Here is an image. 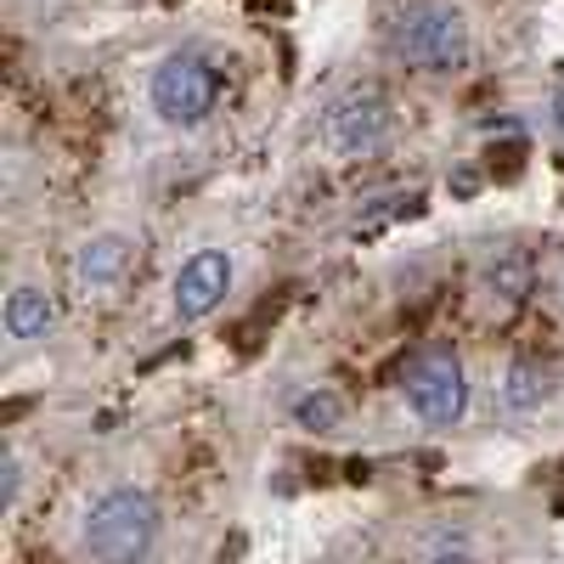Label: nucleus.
Here are the masks:
<instances>
[{
    "label": "nucleus",
    "instance_id": "1",
    "mask_svg": "<svg viewBox=\"0 0 564 564\" xmlns=\"http://www.w3.org/2000/svg\"><path fill=\"white\" fill-rule=\"evenodd\" d=\"M164 536V508L148 486H108L79 520V547L90 564H148Z\"/></svg>",
    "mask_w": 564,
    "mask_h": 564
},
{
    "label": "nucleus",
    "instance_id": "2",
    "mask_svg": "<svg viewBox=\"0 0 564 564\" xmlns=\"http://www.w3.org/2000/svg\"><path fill=\"white\" fill-rule=\"evenodd\" d=\"M390 52L417 74H463L475 57V29L452 0H412L390 23Z\"/></svg>",
    "mask_w": 564,
    "mask_h": 564
},
{
    "label": "nucleus",
    "instance_id": "3",
    "mask_svg": "<svg viewBox=\"0 0 564 564\" xmlns=\"http://www.w3.org/2000/svg\"><path fill=\"white\" fill-rule=\"evenodd\" d=\"M395 130V108L390 97L372 79L361 85H345L334 102H327L322 113V141H327V153L356 164V159H372V153H384V141Z\"/></svg>",
    "mask_w": 564,
    "mask_h": 564
},
{
    "label": "nucleus",
    "instance_id": "4",
    "mask_svg": "<svg viewBox=\"0 0 564 564\" xmlns=\"http://www.w3.org/2000/svg\"><path fill=\"white\" fill-rule=\"evenodd\" d=\"M148 97H153V113H159L164 124L193 130V124H204V119L215 113L220 79H215L209 57H198V52H170V57L153 68Z\"/></svg>",
    "mask_w": 564,
    "mask_h": 564
},
{
    "label": "nucleus",
    "instance_id": "5",
    "mask_svg": "<svg viewBox=\"0 0 564 564\" xmlns=\"http://www.w3.org/2000/svg\"><path fill=\"white\" fill-rule=\"evenodd\" d=\"M406 406L417 423L430 430H452V423L468 412V372L452 350H423L412 367H406Z\"/></svg>",
    "mask_w": 564,
    "mask_h": 564
},
{
    "label": "nucleus",
    "instance_id": "6",
    "mask_svg": "<svg viewBox=\"0 0 564 564\" xmlns=\"http://www.w3.org/2000/svg\"><path fill=\"white\" fill-rule=\"evenodd\" d=\"M231 294V254L226 249H198V254H186L175 282H170V311L181 327H193V322H209Z\"/></svg>",
    "mask_w": 564,
    "mask_h": 564
},
{
    "label": "nucleus",
    "instance_id": "7",
    "mask_svg": "<svg viewBox=\"0 0 564 564\" xmlns=\"http://www.w3.org/2000/svg\"><path fill=\"white\" fill-rule=\"evenodd\" d=\"M135 265V238L130 231H90L74 249V289L85 300H108Z\"/></svg>",
    "mask_w": 564,
    "mask_h": 564
},
{
    "label": "nucleus",
    "instance_id": "8",
    "mask_svg": "<svg viewBox=\"0 0 564 564\" xmlns=\"http://www.w3.org/2000/svg\"><path fill=\"white\" fill-rule=\"evenodd\" d=\"M480 289H486V300H491L497 311L525 305L531 289H536V260H531V249H520V243L491 249V254L480 260Z\"/></svg>",
    "mask_w": 564,
    "mask_h": 564
},
{
    "label": "nucleus",
    "instance_id": "9",
    "mask_svg": "<svg viewBox=\"0 0 564 564\" xmlns=\"http://www.w3.org/2000/svg\"><path fill=\"white\" fill-rule=\"evenodd\" d=\"M0 327H7L12 345H40L52 339L57 327V300L40 289V282H18V289L7 294V311H0Z\"/></svg>",
    "mask_w": 564,
    "mask_h": 564
},
{
    "label": "nucleus",
    "instance_id": "10",
    "mask_svg": "<svg viewBox=\"0 0 564 564\" xmlns=\"http://www.w3.org/2000/svg\"><path fill=\"white\" fill-rule=\"evenodd\" d=\"M289 417H294V430H305V435H339L350 423V401L334 384H311V390H300L289 401Z\"/></svg>",
    "mask_w": 564,
    "mask_h": 564
},
{
    "label": "nucleus",
    "instance_id": "11",
    "mask_svg": "<svg viewBox=\"0 0 564 564\" xmlns=\"http://www.w3.org/2000/svg\"><path fill=\"white\" fill-rule=\"evenodd\" d=\"M502 406L508 412H542L547 406V395H553V372L542 367V361H525V356H513L508 367H502Z\"/></svg>",
    "mask_w": 564,
    "mask_h": 564
},
{
    "label": "nucleus",
    "instance_id": "12",
    "mask_svg": "<svg viewBox=\"0 0 564 564\" xmlns=\"http://www.w3.org/2000/svg\"><path fill=\"white\" fill-rule=\"evenodd\" d=\"M423 564H480V553L468 542H435L430 553H423Z\"/></svg>",
    "mask_w": 564,
    "mask_h": 564
},
{
    "label": "nucleus",
    "instance_id": "13",
    "mask_svg": "<svg viewBox=\"0 0 564 564\" xmlns=\"http://www.w3.org/2000/svg\"><path fill=\"white\" fill-rule=\"evenodd\" d=\"M0 475H7V508H18L23 502V457L7 452V468H0Z\"/></svg>",
    "mask_w": 564,
    "mask_h": 564
},
{
    "label": "nucleus",
    "instance_id": "14",
    "mask_svg": "<svg viewBox=\"0 0 564 564\" xmlns=\"http://www.w3.org/2000/svg\"><path fill=\"white\" fill-rule=\"evenodd\" d=\"M553 130L564 135V90H558V97H553Z\"/></svg>",
    "mask_w": 564,
    "mask_h": 564
}]
</instances>
